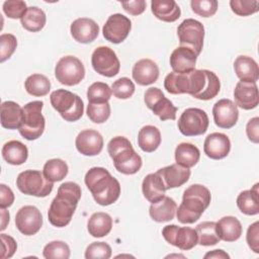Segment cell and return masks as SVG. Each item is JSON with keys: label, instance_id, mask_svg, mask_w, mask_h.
<instances>
[{"label": "cell", "instance_id": "obj_52", "mask_svg": "<svg viewBox=\"0 0 259 259\" xmlns=\"http://www.w3.org/2000/svg\"><path fill=\"white\" fill-rule=\"evenodd\" d=\"M122 8L132 15H140L146 9L145 0H133V1H122L120 2Z\"/></svg>", "mask_w": 259, "mask_h": 259}, {"label": "cell", "instance_id": "obj_28", "mask_svg": "<svg viewBox=\"0 0 259 259\" xmlns=\"http://www.w3.org/2000/svg\"><path fill=\"white\" fill-rule=\"evenodd\" d=\"M151 10L155 17L165 22H174L181 15V10L174 0H153Z\"/></svg>", "mask_w": 259, "mask_h": 259}, {"label": "cell", "instance_id": "obj_34", "mask_svg": "<svg viewBox=\"0 0 259 259\" xmlns=\"http://www.w3.org/2000/svg\"><path fill=\"white\" fill-rule=\"evenodd\" d=\"M161 144V133L154 125L143 126L138 134V145L147 153H152L158 149Z\"/></svg>", "mask_w": 259, "mask_h": 259}, {"label": "cell", "instance_id": "obj_49", "mask_svg": "<svg viewBox=\"0 0 259 259\" xmlns=\"http://www.w3.org/2000/svg\"><path fill=\"white\" fill-rule=\"evenodd\" d=\"M28 7H26V3L22 0H8L3 3V12L5 15L12 19L21 18L23 14L26 12Z\"/></svg>", "mask_w": 259, "mask_h": 259}, {"label": "cell", "instance_id": "obj_14", "mask_svg": "<svg viewBox=\"0 0 259 259\" xmlns=\"http://www.w3.org/2000/svg\"><path fill=\"white\" fill-rule=\"evenodd\" d=\"M162 236L169 244L183 251L190 250L197 245L196 231L189 227L168 225L163 228Z\"/></svg>", "mask_w": 259, "mask_h": 259}, {"label": "cell", "instance_id": "obj_33", "mask_svg": "<svg viewBox=\"0 0 259 259\" xmlns=\"http://www.w3.org/2000/svg\"><path fill=\"white\" fill-rule=\"evenodd\" d=\"M258 183L249 190L242 191L237 197V206L247 215H255L259 212Z\"/></svg>", "mask_w": 259, "mask_h": 259}, {"label": "cell", "instance_id": "obj_36", "mask_svg": "<svg viewBox=\"0 0 259 259\" xmlns=\"http://www.w3.org/2000/svg\"><path fill=\"white\" fill-rule=\"evenodd\" d=\"M200 158L198 148L190 143H181L175 149V161L177 164L191 168L197 164Z\"/></svg>", "mask_w": 259, "mask_h": 259}, {"label": "cell", "instance_id": "obj_37", "mask_svg": "<svg viewBox=\"0 0 259 259\" xmlns=\"http://www.w3.org/2000/svg\"><path fill=\"white\" fill-rule=\"evenodd\" d=\"M46 13L36 6L28 7L26 12L20 18L22 27L31 32H37L41 30L46 24Z\"/></svg>", "mask_w": 259, "mask_h": 259}, {"label": "cell", "instance_id": "obj_38", "mask_svg": "<svg viewBox=\"0 0 259 259\" xmlns=\"http://www.w3.org/2000/svg\"><path fill=\"white\" fill-rule=\"evenodd\" d=\"M25 90L28 94L36 97L47 95L51 90V82L45 75L32 74L24 82Z\"/></svg>", "mask_w": 259, "mask_h": 259}, {"label": "cell", "instance_id": "obj_47", "mask_svg": "<svg viewBox=\"0 0 259 259\" xmlns=\"http://www.w3.org/2000/svg\"><path fill=\"white\" fill-rule=\"evenodd\" d=\"M111 257V247L105 242H93L91 243L85 251V258H101L108 259Z\"/></svg>", "mask_w": 259, "mask_h": 259}, {"label": "cell", "instance_id": "obj_30", "mask_svg": "<svg viewBox=\"0 0 259 259\" xmlns=\"http://www.w3.org/2000/svg\"><path fill=\"white\" fill-rule=\"evenodd\" d=\"M143 194L151 203L157 202L165 196V185L157 173L148 174L142 183Z\"/></svg>", "mask_w": 259, "mask_h": 259}, {"label": "cell", "instance_id": "obj_10", "mask_svg": "<svg viewBox=\"0 0 259 259\" xmlns=\"http://www.w3.org/2000/svg\"><path fill=\"white\" fill-rule=\"evenodd\" d=\"M208 124L209 119L206 112L196 107L185 109L177 122L179 132L186 137L203 135L207 131Z\"/></svg>", "mask_w": 259, "mask_h": 259}, {"label": "cell", "instance_id": "obj_13", "mask_svg": "<svg viewBox=\"0 0 259 259\" xmlns=\"http://www.w3.org/2000/svg\"><path fill=\"white\" fill-rule=\"evenodd\" d=\"M91 64L95 72L105 77H113L118 74L120 69L119 60L108 47H98L91 56Z\"/></svg>", "mask_w": 259, "mask_h": 259}, {"label": "cell", "instance_id": "obj_43", "mask_svg": "<svg viewBox=\"0 0 259 259\" xmlns=\"http://www.w3.org/2000/svg\"><path fill=\"white\" fill-rule=\"evenodd\" d=\"M87 116L95 123H103L110 116V105L108 102L104 103H88Z\"/></svg>", "mask_w": 259, "mask_h": 259}, {"label": "cell", "instance_id": "obj_20", "mask_svg": "<svg viewBox=\"0 0 259 259\" xmlns=\"http://www.w3.org/2000/svg\"><path fill=\"white\" fill-rule=\"evenodd\" d=\"M234 98L235 104L245 110H251L257 107L259 95L256 83L239 81L234 90Z\"/></svg>", "mask_w": 259, "mask_h": 259}, {"label": "cell", "instance_id": "obj_26", "mask_svg": "<svg viewBox=\"0 0 259 259\" xmlns=\"http://www.w3.org/2000/svg\"><path fill=\"white\" fill-rule=\"evenodd\" d=\"M177 204L169 196H164L157 202L151 203L149 213L153 221L157 223H164L169 222L174 219L176 214Z\"/></svg>", "mask_w": 259, "mask_h": 259}, {"label": "cell", "instance_id": "obj_3", "mask_svg": "<svg viewBox=\"0 0 259 259\" xmlns=\"http://www.w3.org/2000/svg\"><path fill=\"white\" fill-rule=\"evenodd\" d=\"M209 190L201 184H192L183 192L182 202L176 209V217L181 224H193L199 220L210 203Z\"/></svg>", "mask_w": 259, "mask_h": 259}, {"label": "cell", "instance_id": "obj_48", "mask_svg": "<svg viewBox=\"0 0 259 259\" xmlns=\"http://www.w3.org/2000/svg\"><path fill=\"white\" fill-rule=\"evenodd\" d=\"M17 47V39L11 33L0 35V62L3 63L9 59Z\"/></svg>", "mask_w": 259, "mask_h": 259}, {"label": "cell", "instance_id": "obj_7", "mask_svg": "<svg viewBox=\"0 0 259 259\" xmlns=\"http://www.w3.org/2000/svg\"><path fill=\"white\" fill-rule=\"evenodd\" d=\"M42 106V101L35 100L22 107V122L18 131L27 141L36 140L44 134L46 120L41 114Z\"/></svg>", "mask_w": 259, "mask_h": 259}, {"label": "cell", "instance_id": "obj_56", "mask_svg": "<svg viewBox=\"0 0 259 259\" xmlns=\"http://www.w3.org/2000/svg\"><path fill=\"white\" fill-rule=\"evenodd\" d=\"M9 212L5 208H1V231L6 229V226L9 223Z\"/></svg>", "mask_w": 259, "mask_h": 259}, {"label": "cell", "instance_id": "obj_6", "mask_svg": "<svg viewBox=\"0 0 259 259\" xmlns=\"http://www.w3.org/2000/svg\"><path fill=\"white\" fill-rule=\"evenodd\" d=\"M190 92L189 95L200 100L214 98L221 89L219 77L209 70H196L189 72Z\"/></svg>", "mask_w": 259, "mask_h": 259}, {"label": "cell", "instance_id": "obj_51", "mask_svg": "<svg viewBox=\"0 0 259 259\" xmlns=\"http://www.w3.org/2000/svg\"><path fill=\"white\" fill-rule=\"evenodd\" d=\"M0 238H1V243H2V251H1L0 257L2 259L12 257L17 249V244H16L15 240L6 234H1Z\"/></svg>", "mask_w": 259, "mask_h": 259}, {"label": "cell", "instance_id": "obj_50", "mask_svg": "<svg viewBox=\"0 0 259 259\" xmlns=\"http://www.w3.org/2000/svg\"><path fill=\"white\" fill-rule=\"evenodd\" d=\"M246 240L250 249L255 252L259 253V222H255L254 224L250 225L247 230Z\"/></svg>", "mask_w": 259, "mask_h": 259}, {"label": "cell", "instance_id": "obj_32", "mask_svg": "<svg viewBox=\"0 0 259 259\" xmlns=\"http://www.w3.org/2000/svg\"><path fill=\"white\" fill-rule=\"evenodd\" d=\"M112 228L111 217L102 211L94 212L88 220L87 230L92 237L101 238L108 235Z\"/></svg>", "mask_w": 259, "mask_h": 259}, {"label": "cell", "instance_id": "obj_54", "mask_svg": "<svg viewBox=\"0 0 259 259\" xmlns=\"http://www.w3.org/2000/svg\"><path fill=\"white\" fill-rule=\"evenodd\" d=\"M14 201V194L12 190L5 184H0V207L6 208L12 205Z\"/></svg>", "mask_w": 259, "mask_h": 259}, {"label": "cell", "instance_id": "obj_1", "mask_svg": "<svg viewBox=\"0 0 259 259\" xmlns=\"http://www.w3.org/2000/svg\"><path fill=\"white\" fill-rule=\"evenodd\" d=\"M81 198V187L72 181L61 184L48 211L49 222L57 227H66L72 220Z\"/></svg>", "mask_w": 259, "mask_h": 259}, {"label": "cell", "instance_id": "obj_19", "mask_svg": "<svg viewBox=\"0 0 259 259\" xmlns=\"http://www.w3.org/2000/svg\"><path fill=\"white\" fill-rule=\"evenodd\" d=\"M231 150V142L227 135L223 133H212L208 135L203 144L204 154L213 160H221L228 156Z\"/></svg>", "mask_w": 259, "mask_h": 259}, {"label": "cell", "instance_id": "obj_12", "mask_svg": "<svg viewBox=\"0 0 259 259\" xmlns=\"http://www.w3.org/2000/svg\"><path fill=\"white\" fill-rule=\"evenodd\" d=\"M145 103L161 120H174L176 118L177 107L157 87H151L146 90Z\"/></svg>", "mask_w": 259, "mask_h": 259}, {"label": "cell", "instance_id": "obj_24", "mask_svg": "<svg viewBox=\"0 0 259 259\" xmlns=\"http://www.w3.org/2000/svg\"><path fill=\"white\" fill-rule=\"evenodd\" d=\"M133 79L142 86L153 84L159 77L158 65L150 59H142L138 61L132 71Z\"/></svg>", "mask_w": 259, "mask_h": 259}, {"label": "cell", "instance_id": "obj_31", "mask_svg": "<svg viewBox=\"0 0 259 259\" xmlns=\"http://www.w3.org/2000/svg\"><path fill=\"white\" fill-rule=\"evenodd\" d=\"M2 157L10 165H21L27 160L28 150L19 141H8L2 148Z\"/></svg>", "mask_w": 259, "mask_h": 259}, {"label": "cell", "instance_id": "obj_42", "mask_svg": "<svg viewBox=\"0 0 259 259\" xmlns=\"http://www.w3.org/2000/svg\"><path fill=\"white\" fill-rule=\"evenodd\" d=\"M42 255L46 259H68L70 248L63 241H53L45 246Z\"/></svg>", "mask_w": 259, "mask_h": 259}, {"label": "cell", "instance_id": "obj_21", "mask_svg": "<svg viewBox=\"0 0 259 259\" xmlns=\"http://www.w3.org/2000/svg\"><path fill=\"white\" fill-rule=\"evenodd\" d=\"M70 31L76 41L81 44H89L98 36L99 26L93 19L81 17L75 19L71 23Z\"/></svg>", "mask_w": 259, "mask_h": 259}, {"label": "cell", "instance_id": "obj_39", "mask_svg": "<svg viewBox=\"0 0 259 259\" xmlns=\"http://www.w3.org/2000/svg\"><path fill=\"white\" fill-rule=\"evenodd\" d=\"M195 231L197 234V244L201 246H213L221 241L214 222H202L196 226Z\"/></svg>", "mask_w": 259, "mask_h": 259}, {"label": "cell", "instance_id": "obj_2", "mask_svg": "<svg viewBox=\"0 0 259 259\" xmlns=\"http://www.w3.org/2000/svg\"><path fill=\"white\" fill-rule=\"evenodd\" d=\"M84 181L94 200L100 205L112 204L120 195L119 182L103 167L89 169Z\"/></svg>", "mask_w": 259, "mask_h": 259}, {"label": "cell", "instance_id": "obj_22", "mask_svg": "<svg viewBox=\"0 0 259 259\" xmlns=\"http://www.w3.org/2000/svg\"><path fill=\"white\" fill-rule=\"evenodd\" d=\"M156 173L161 177L166 190L180 187L186 183L190 177L189 168L183 167L177 163L161 168Z\"/></svg>", "mask_w": 259, "mask_h": 259}, {"label": "cell", "instance_id": "obj_11", "mask_svg": "<svg viewBox=\"0 0 259 259\" xmlns=\"http://www.w3.org/2000/svg\"><path fill=\"white\" fill-rule=\"evenodd\" d=\"M57 80L67 86L79 84L85 76L83 63L74 56H65L59 60L55 68Z\"/></svg>", "mask_w": 259, "mask_h": 259}, {"label": "cell", "instance_id": "obj_16", "mask_svg": "<svg viewBox=\"0 0 259 259\" xmlns=\"http://www.w3.org/2000/svg\"><path fill=\"white\" fill-rule=\"evenodd\" d=\"M15 225L21 234L32 236L40 230L42 226V215L37 207L24 205L16 212Z\"/></svg>", "mask_w": 259, "mask_h": 259}, {"label": "cell", "instance_id": "obj_45", "mask_svg": "<svg viewBox=\"0 0 259 259\" xmlns=\"http://www.w3.org/2000/svg\"><path fill=\"white\" fill-rule=\"evenodd\" d=\"M230 6L232 11L239 16H248L259 10L257 0H231Z\"/></svg>", "mask_w": 259, "mask_h": 259}, {"label": "cell", "instance_id": "obj_40", "mask_svg": "<svg viewBox=\"0 0 259 259\" xmlns=\"http://www.w3.org/2000/svg\"><path fill=\"white\" fill-rule=\"evenodd\" d=\"M42 173L52 182L61 181L68 174V165L61 159H51L44 165Z\"/></svg>", "mask_w": 259, "mask_h": 259}, {"label": "cell", "instance_id": "obj_5", "mask_svg": "<svg viewBox=\"0 0 259 259\" xmlns=\"http://www.w3.org/2000/svg\"><path fill=\"white\" fill-rule=\"evenodd\" d=\"M52 106L66 121H77L84 112L82 99L75 93L65 89H57L50 95Z\"/></svg>", "mask_w": 259, "mask_h": 259}, {"label": "cell", "instance_id": "obj_44", "mask_svg": "<svg viewBox=\"0 0 259 259\" xmlns=\"http://www.w3.org/2000/svg\"><path fill=\"white\" fill-rule=\"evenodd\" d=\"M135 84L127 77L115 80L111 85V92L118 99H127L135 93Z\"/></svg>", "mask_w": 259, "mask_h": 259}, {"label": "cell", "instance_id": "obj_15", "mask_svg": "<svg viewBox=\"0 0 259 259\" xmlns=\"http://www.w3.org/2000/svg\"><path fill=\"white\" fill-rule=\"evenodd\" d=\"M132 28L130 18L120 13L110 15L103 25L102 33L106 40L112 44L122 42L128 35Z\"/></svg>", "mask_w": 259, "mask_h": 259}, {"label": "cell", "instance_id": "obj_46", "mask_svg": "<svg viewBox=\"0 0 259 259\" xmlns=\"http://www.w3.org/2000/svg\"><path fill=\"white\" fill-rule=\"evenodd\" d=\"M190 6L192 11L197 15L201 17H210L217 12L219 3L217 0H192Z\"/></svg>", "mask_w": 259, "mask_h": 259}, {"label": "cell", "instance_id": "obj_8", "mask_svg": "<svg viewBox=\"0 0 259 259\" xmlns=\"http://www.w3.org/2000/svg\"><path fill=\"white\" fill-rule=\"evenodd\" d=\"M16 186L24 194L46 197L52 192L54 182L48 180L38 170H25L18 174Z\"/></svg>", "mask_w": 259, "mask_h": 259}, {"label": "cell", "instance_id": "obj_41", "mask_svg": "<svg viewBox=\"0 0 259 259\" xmlns=\"http://www.w3.org/2000/svg\"><path fill=\"white\" fill-rule=\"evenodd\" d=\"M111 94V88L103 82H94L87 90V98L90 103L108 102Z\"/></svg>", "mask_w": 259, "mask_h": 259}, {"label": "cell", "instance_id": "obj_55", "mask_svg": "<svg viewBox=\"0 0 259 259\" xmlns=\"http://www.w3.org/2000/svg\"><path fill=\"white\" fill-rule=\"evenodd\" d=\"M204 258H219V259H227V258H230L229 254L226 253L224 250H221V249H217V250H213L211 252H208L204 255Z\"/></svg>", "mask_w": 259, "mask_h": 259}, {"label": "cell", "instance_id": "obj_35", "mask_svg": "<svg viewBox=\"0 0 259 259\" xmlns=\"http://www.w3.org/2000/svg\"><path fill=\"white\" fill-rule=\"evenodd\" d=\"M164 87L170 94H189L190 77L188 73H169L164 80Z\"/></svg>", "mask_w": 259, "mask_h": 259}, {"label": "cell", "instance_id": "obj_23", "mask_svg": "<svg viewBox=\"0 0 259 259\" xmlns=\"http://www.w3.org/2000/svg\"><path fill=\"white\" fill-rule=\"evenodd\" d=\"M197 55L185 47L176 48L170 56V66L175 73H188L195 69Z\"/></svg>", "mask_w": 259, "mask_h": 259}, {"label": "cell", "instance_id": "obj_27", "mask_svg": "<svg viewBox=\"0 0 259 259\" xmlns=\"http://www.w3.org/2000/svg\"><path fill=\"white\" fill-rule=\"evenodd\" d=\"M218 236L225 242H235L242 235V225L240 221L232 215H227L215 223Z\"/></svg>", "mask_w": 259, "mask_h": 259}, {"label": "cell", "instance_id": "obj_29", "mask_svg": "<svg viewBox=\"0 0 259 259\" xmlns=\"http://www.w3.org/2000/svg\"><path fill=\"white\" fill-rule=\"evenodd\" d=\"M22 122V108L14 101L1 104V125L7 130H19Z\"/></svg>", "mask_w": 259, "mask_h": 259}, {"label": "cell", "instance_id": "obj_17", "mask_svg": "<svg viewBox=\"0 0 259 259\" xmlns=\"http://www.w3.org/2000/svg\"><path fill=\"white\" fill-rule=\"evenodd\" d=\"M212 115L214 123L222 128L233 127L239 118V110L237 105L231 99H220L212 107Z\"/></svg>", "mask_w": 259, "mask_h": 259}, {"label": "cell", "instance_id": "obj_53", "mask_svg": "<svg viewBox=\"0 0 259 259\" xmlns=\"http://www.w3.org/2000/svg\"><path fill=\"white\" fill-rule=\"evenodd\" d=\"M258 122H259V118L257 116H255L248 121L247 126H246V134H247L248 139L255 144H258V142H259Z\"/></svg>", "mask_w": 259, "mask_h": 259}, {"label": "cell", "instance_id": "obj_4", "mask_svg": "<svg viewBox=\"0 0 259 259\" xmlns=\"http://www.w3.org/2000/svg\"><path fill=\"white\" fill-rule=\"evenodd\" d=\"M107 151L115 169L125 175L137 173L142 167V158L133 148L132 143L124 137L117 136L107 145Z\"/></svg>", "mask_w": 259, "mask_h": 259}, {"label": "cell", "instance_id": "obj_18", "mask_svg": "<svg viewBox=\"0 0 259 259\" xmlns=\"http://www.w3.org/2000/svg\"><path fill=\"white\" fill-rule=\"evenodd\" d=\"M78 152L84 156H96L103 148V138L95 130L80 132L75 141Z\"/></svg>", "mask_w": 259, "mask_h": 259}, {"label": "cell", "instance_id": "obj_9", "mask_svg": "<svg viewBox=\"0 0 259 259\" xmlns=\"http://www.w3.org/2000/svg\"><path fill=\"white\" fill-rule=\"evenodd\" d=\"M180 47L192 50L197 56L201 53L204 38V26L198 20L187 18L177 27Z\"/></svg>", "mask_w": 259, "mask_h": 259}, {"label": "cell", "instance_id": "obj_25", "mask_svg": "<svg viewBox=\"0 0 259 259\" xmlns=\"http://www.w3.org/2000/svg\"><path fill=\"white\" fill-rule=\"evenodd\" d=\"M237 77L242 82L256 83L259 77V67L256 61L248 56H239L234 62Z\"/></svg>", "mask_w": 259, "mask_h": 259}]
</instances>
